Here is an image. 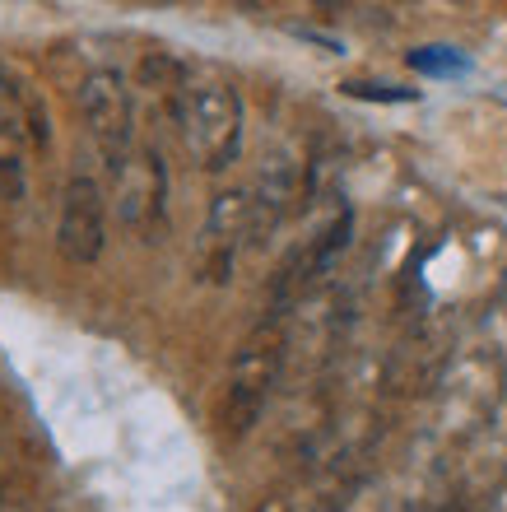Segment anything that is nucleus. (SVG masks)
Masks as SVG:
<instances>
[{"label":"nucleus","mask_w":507,"mask_h":512,"mask_svg":"<svg viewBox=\"0 0 507 512\" xmlns=\"http://www.w3.org/2000/svg\"><path fill=\"white\" fill-rule=\"evenodd\" d=\"M80 112L94 145L103 149V159L117 173L121 163L131 159V94H126V80L117 70H94L80 84Z\"/></svg>","instance_id":"nucleus-4"},{"label":"nucleus","mask_w":507,"mask_h":512,"mask_svg":"<svg viewBox=\"0 0 507 512\" xmlns=\"http://www.w3.org/2000/svg\"><path fill=\"white\" fill-rule=\"evenodd\" d=\"M345 94H354V98H377V103H410V89H396V84H363V80H354V84H345Z\"/></svg>","instance_id":"nucleus-10"},{"label":"nucleus","mask_w":507,"mask_h":512,"mask_svg":"<svg viewBox=\"0 0 507 512\" xmlns=\"http://www.w3.org/2000/svg\"><path fill=\"white\" fill-rule=\"evenodd\" d=\"M256 224V201L247 191H224L214 196L210 219H205V247H201V266L210 280H224L233 266V252L242 247V238Z\"/></svg>","instance_id":"nucleus-6"},{"label":"nucleus","mask_w":507,"mask_h":512,"mask_svg":"<svg viewBox=\"0 0 507 512\" xmlns=\"http://www.w3.org/2000/svg\"><path fill=\"white\" fill-rule=\"evenodd\" d=\"M0 201H24V163L10 140H0Z\"/></svg>","instance_id":"nucleus-9"},{"label":"nucleus","mask_w":507,"mask_h":512,"mask_svg":"<svg viewBox=\"0 0 507 512\" xmlns=\"http://www.w3.org/2000/svg\"><path fill=\"white\" fill-rule=\"evenodd\" d=\"M56 247L70 266H89L107 247V205L94 177H70L56 219Z\"/></svg>","instance_id":"nucleus-5"},{"label":"nucleus","mask_w":507,"mask_h":512,"mask_svg":"<svg viewBox=\"0 0 507 512\" xmlns=\"http://www.w3.org/2000/svg\"><path fill=\"white\" fill-rule=\"evenodd\" d=\"M177 126H182V145L201 168L219 173L238 159L242 149V98L224 80H196L182 84L177 98Z\"/></svg>","instance_id":"nucleus-1"},{"label":"nucleus","mask_w":507,"mask_h":512,"mask_svg":"<svg viewBox=\"0 0 507 512\" xmlns=\"http://www.w3.org/2000/svg\"><path fill=\"white\" fill-rule=\"evenodd\" d=\"M503 396V364L489 350H470L438 378V429L447 438L480 433Z\"/></svg>","instance_id":"nucleus-3"},{"label":"nucleus","mask_w":507,"mask_h":512,"mask_svg":"<svg viewBox=\"0 0 507 512\" xmlns=\"http://www.w3.org/2000/svg\"><path fill=\"white\" fill-rule=\"evenodd\" d=\"M280 359H284V336H280V312H275L270 322H261L247 336V345L233 359L224 405H219V424H224L228 438L252 433V424L261 419V410L270 401V387L280 378Z\"/></svg>","instance_id":"nucleus-2"},{"label":"nucleus","mask_w":507,"mask_h":512,"mask_svg":"<svg viewBox=\"0 0 507 512\" xmlns=\"http://www.w3.org/2000/svg\"><path fill=\"white\" fill-rule=\"evenodd\" d=\"M117 201L126 224H149L163 205V168L159 154H135L117 168Z\"/></svg>","instance_id":"nucleus-7"},{"label":"nucleus","mask_w":507,"mask_h":512,"mask_svg":"<svg viewBox=\"0 0 507 512\" xmlns=\"http://www.w3.org/2000/svg\"><path fill=\"white\" fill-rule=\"evenodd\" d=\"M410 66L419 70V75H438V80H447V75H466L470 61L456 47H442V42H433V47H414L410 52Z\"/></svg>","instance_id":"nucleus-8"}]
</instances>
